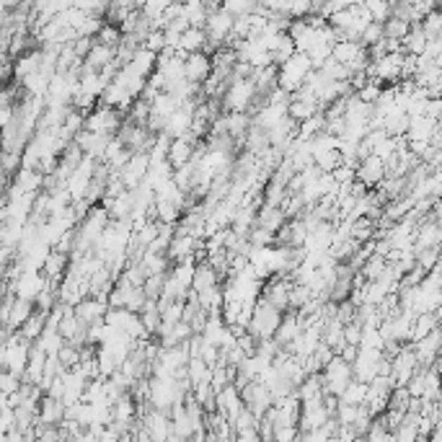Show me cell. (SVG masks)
<instances>
[{"label": "cell", "mask_w": 442, "mask_h": 442, "mask_svg": "<svg viewBox=\"0 0 442 442\" xmlns=\"http://www.w3.org/2000/svg\"><path fill=\"white\" fill-rule=\"evenodd\" d=\"M383 37H388V39H398L401 41L403 39V34L409 32V21H403V18H398V16H388L386 21H383Z\"/></svg>", "instance_id": "obj_5"}, {"label": "cell", "mask_w": 442, "mask_h": 442, "mask_svg": "<svg viewBox=\"0 0 442 442\" xmlns=\"http://www.w3.org/2000/svg\"><path fill=\"white\" fill-rule=\"evenodd\" d=\"M313 70V65H311V60H308L303 52H292V55L285 60V63L277 65V86H280L282 91H298L303 83H306L308 72Z\"/></svg>", "instance_id": "obj_1"}, {"label": "cell", "mask_w": 442, "mask_h": 442, "mask_svg": "<svg viewBox=\"0 0 442 442\" xmlns=\"http://www.w3.org/2000/svg\"><path fill=\"white\" fill-rule=\"evenodd\" d=\"M352 378H354V375H352V365H349L346 360H342L339 354H334V357H331V360L321 368L323 388H326V394L337 396V398H339V394L344 391L346 383H349Z\"/></svg>", "instance_id": "obj_2"}, {"label": "cell", "mask_w": 442, "mask_h": 442, "mask_svg": "<svg viewBox=\"0 0 442 442\" xmlns=\"http://www.w3.org/2000/svg\"><path fill=\"white\" fill-rule=\"evenodd\" d=\"M209 72H212V60H209V52H189L184 57V78L189 83H202L209 78Z\"/></svg>", "instance_id": "obj_4"}, {"label": "cell", "mask_w": 442, "mask_h": 442, "mask_svg": "<svg viewBox=\"0 0 442 442\" xmlns=\"http://www.w3.org/2000/svg\"><path fill=\"white\" fill-rule=\"evenodd\" d=\"M383 176H386V161L375 153H365L354 166V178L368 189H375L383 181Z\"/></svg>", "instance_id": "obj_3"}]
</instances>
